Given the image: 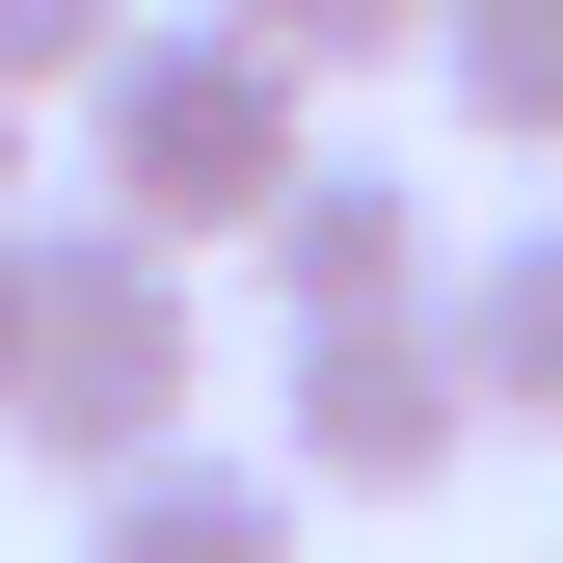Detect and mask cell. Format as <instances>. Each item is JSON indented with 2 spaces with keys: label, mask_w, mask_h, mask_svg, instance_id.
Instances as JSON below:
<instances>
[{
  "label": "cell",
  "mask_w": 563,
  "mask_h": 563,
  "mask_svg": "<svg viewBox=\"0 0 563 563\" xmlns=\"http://www.w3.org/2000/svg\"><path fill=\"white\" fill-rule=\"evenodd\" d=\"M108 54H134V0H0V81H27V108H81Z\"/></svg>",
  "instance_id": "obj_8"
},
{
  "label": "cell",
  "mask_w": 563,
  "mask_h": 563,
  "mask_svg": "<svg viewBox=\"0 0 563 563\" xmlns=\"http://www.w3.org/2000/svg\"><path fill=\"white\" fill-rule=\"evenodd\" d=\"M268 456L322 510H430L483 456V376H456V296H376V322H268Z\"/></svg>",
  "instance_id": "obj_3"
},
{
  "label": "cell",
  "mask_w": 563,
  "mask_h": 563,
  "mask_svg": "<svg viewBox=\"0 0 563 563\" xmlns=\"http://www.w3.org/2000/svg\"><path fill=\"white\" fill-rule=\"evenodd\" d=\"M268 54H322V81H376V54H430V0H242Z\"/></svg>",
  "instance_id": "obj_9"
},
{
  "label": "cell",
  "mask_w": 563,
  "mask_h": 563,
  "mask_svg": "<svg viewBox=\"0 0 563 563\" xmlns=\"http://www.w3.org/2000/svg\"><path fill=\"white\" fill-rule=\"evenodd\" d=\"M430 81L483 162H563V0H430Z\"/></svg>",
  "instance_id": "obj_7"
},
{
  "label": "cell",
  "mask_w": 563,
  "mask_h": 563,
  "mask_svg": "<svg viewBox=\"0 0 563 563\" xmlns=\"http://www.w3.org/2000/svg\"><path fill=\"white\" fill-rule=\"evenodd\" d=\"M296 537H322V483L296 456H216V430H162V456L81 483V563H296Z\"/></svg>",
  "instance_id": "obj_5"
},
{
  "label": "cell",
  "mask_w": 563,
  "mask_h": 563,
  "mask_svg": "<svg viewBox=\"0 0 563 563\" xmlns=\"http://www.w3.org/2000/svg\"><path fill=\"white\" fill-rule=\"evenodd\" d=\"M322 162V54H268L242 0H134V54L81 81V188L108 216H162L188 268L216 242H268V188Z\"/></svg>",
  "instance_id": "obj_1"
},
{
  "label": "cell",
  "mask_w": 563,
  "mask_h": 563,
  "mask_svg": "<svg viewBox=\"0 0 563 563\" xmlns=\"http://www.w3.org/2000/svg\"><path fill=\"white\" fill-rule=\"evenodd\" d=\"M0 430H27V216H0Z\"/></svg>",
  "instance_id": "obj_10"
},
{
  "label": "cell",
  "mask_w": 563,
  "mask_h": 563,
  "mask_svg": "<svg viewBox=\"0 0 563 563\" xmlns=\"http://www.w3.org/2000/svg\"><path fill=\"white\" fill-rule=\"evenodd\" d=\"M188 402H216V296H188V242L162 216H27V430L0 456H54V483H108V456H162Z\"/></svg>",
  "instance_id": "obj_2"
},
{
  "label": "cell",
  "mask_w": 563,
  "mask_h": 563,
  "mask_svg": "<svg viewBox=\"0 0 563 563\" xmlns=\"http://www.w3.org/2000/svg\"><path fill=\"white\" fill-rule=\"evenodd\" d=\"M0 216H27V81H0Z\"/></svg>",
  "instance_id": "obj_11"
},
{
  "label": "cell",
  "mask_w": 563,
  "mask_h": 563,
  "mask_svg": "<svg viewBox=\"0 0 563 563\" xmlns=\"http://www.w3.org/2000/svg\"><path fill=\"white\" fill-rule=\"evenodd\" d=\"M242 268H268V322H376V296H456V216H430L402 162H296Z\"/></svg>",
  "instance_id": "obj_4"
},
{
  "label": "cell",
  "mask_w": 563,
  "mask_h": 563,
  "mask_svg": "<svg viewBox=\"0 0 563 563\" xmlns=\"http://www.w3.org/2000/svg\"><path fill=\"white\" fill-rule=\"evenodd\" d=\"M456 376H483V430L563 456V216H483L456 242Z\"/></svg>",
  "instance_id": "obj_6"
}]
</instances>
